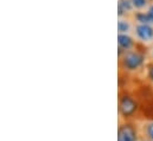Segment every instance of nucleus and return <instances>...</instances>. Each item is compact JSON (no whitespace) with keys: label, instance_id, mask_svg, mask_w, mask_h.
I'll list each match as a JSON object with an SVG mask.
<instances>
[{"label":"nucleus","instance_id":"6","mask_svg":"<svg viewBox=\"0 0 153 141\" xmlns=\"http://www.w3.org/2000/svg\"><path fill=\"white\" fill-rule=\"evenodd\" d=\"M133 8H134V6H133L131 0H119V2H117V14H119V17L131 12Z\"/></svg>","mask_w":153,"mask_h":141},{"label":"nucleus","instance_id":"10","mask_svg":"<svg viewBox=\"0 0 153 141\" xmlns=\"http://www.w3.org/2000/svg\"><path fill=\"white\" fill-rule=\"evenodd\" d=\"M134 8H144L147 6V0H131Z\"/></svg>","mask_w":153,"mask_h":141},{"label":"nucleus","instance_id":"11","mask_svg":"<svg viewBox=\"0 0 153 141\" xmlns=\"http://www.w3.org/2000/svg\"><path fill=\"white\" fill-rule=\"evenodd\" d=\"M147 78L153 83V62L147 64Z\"/></svg>","mask_w":153,"mask_h":141},{"label":"nucleus","instance_id":"5","mask_svg":"<svg viewBox=\"0 0 153 141\" xmlns=\"http://www.w3.org/2000/svg\"><path fill=\"white\" fill-rule=\"evenodd\" d=\"M117 44H119V47H121L125 52H127L134 46V40H133L132 37H129L126 33H119V36H117Z\"/></svg>","mask_w":153,"mask_h":141},{"label":"nucleus","instance_id":"8","mask_svg":"<svg viewBox=\"0 0 153 141\" xmlns=\"http://www.w3.org/2000/svg\"><path fill=\"white\" fill-rule=\"evenodd\" d=\"M135 19H137L140 24L151 25V24L153 23V20L151 19V17L149 16V13H145V12H138V13H135Z\"/></svg>","mask_w":153,"mask_h":141},{"label":"nucleus","instance_id":"13","mask_svg":"<svg viewBox=\"0 0 153 141\" xmlns=\"http://www.w3.org/2000/svg\"><path fill=\"white\" fill-rule=\"evenodd\" d=\"M139 141H150V140H147V139H144V138H141V137H140V140Z\"/></svg>","mask_w":153,"mask_h":141},{"label":"nucleus","instance_id":"4","mask_svg":"<svg viewBox=\"0 0 153 141\" xmlns=\"http://www.w3.org/2000/svg\"><path fill=\"white\" fill-rule=\"evenodd\" d=\"M135 35L143 42H151L153 39V27L151 25L139 24L135 26Z\"/></svg>","mask_w":153,"mask_h":141},{"label":"nucleus","instance_id":"9","mask_svg":"<svg viewBox=\"0 0 153 141\" xmlns=\"http://www.w3.org/2000/svg\"><path fill=\"white\" fill-rule=\"evenodd\" d=\"M129 29H131V25H129V23L127 20L120 19L117 22V31H119V33H126L127 35V32L129 31Z\"/></svg>","mask_w":153,"mask_h":141},{"label":"nucleus","instance_id":"2","mask_svg":"<svg viewBox=\"0 0 153 141\" xmlns=\"http://www.w3.org/2000/svg\"><path fill=\"white\" fill-rule=\"evenodd\" d=\"M145 63V55L140 51H127L120 59V65L126 71H135Z\"/></svg>","mask_w":153,"mask_h":141},{"label":"nucleus","instance_id":"12","mask_svg":"<svg viewBox=\"0 0 153 141\" xmlns=\"http://www.w3.org/2000/svg\"><path fill=\"white\" fill-rule=\"evenodd\" d=\"M147 13H149V16L151 17V19L153 20V5H151V6H150V8H149Z\"/></svg>","mask_w":153,"mask_h":141},{"label":"nucleus","instance_id":"14","mask_svg":"<svg viewBox=\"0 0 153 141\" xmlns=\"http://www.w3.org/2000/svg\"><path fill=\"white\" fill-rule=\"evenodd\" d=\"M152 56H153V53H152Z\"/></svg>","mask_w":153,"mask_h":141},{"label":"nucleus","instance_id":"1","mask_svg":"<svg viewBox=\"0 0 153 141\" xmlns=\"http://www.w3.org/2000/svg\"><path fill=\"white\" fill-rule=\"evenodd\" d=\"M138 101L129 94H120L119 95V114L125 121H129L139 110Z\"/></svg>","mask_w":153,"mask_h":141},{"label":"nucleus","instance_id":"7","mask_svg":"<svg viewBox=\"0 0 153 141\" xmlns=\"http://www.w3.org/2000/svg\"><path fill=\"white\" fill-rule=\"evenodd\" d=\"M140 135L144 139L153 141V121H150L143 126V128L140 131Z\"/></svg>","mask_w":153,"mask_h":141},{"label":"nucleus","instance_id":"3","mask_svg":"<svg viewBox=\"0 0 153 141\" xmlns=\"http://www.w3.org/2000/svg\"><path fill=\"white\" fill-rule=\"evenodd\" d=\"M140 132L138 126L132 121H125L119 125L117 141H139Z\"/></svg>","mask_w":153,"mask_h":141}]
</instances>
